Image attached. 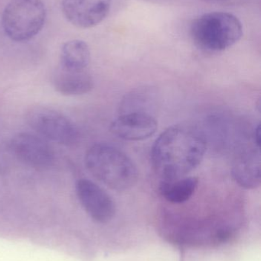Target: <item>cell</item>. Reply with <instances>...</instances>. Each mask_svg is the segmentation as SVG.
Returning a JSON list of instances; mask_svg holds the SVG:
<instances>
[{
	"label": "cell",
	"instance_id": "6da1fadb",
	"mask_svg": "<svg viewBox=\"0 0 261 261\" xmlns=\"http://www.w3.org/2000/svg\"><path fill=\"white\" fill-rule=\"evenodd\" d=\"M206 141L203 135L185 125H174L164 130L155 141L151 161L162 180L185 176L203 160Z\"/></svg>",
	"mask_w": 261,
	"mask_h": 261
},
{
	"label": "cell",
	"instance_id": "7a4b0ae2",
	"mask_svg": "<svg viewBox=\"0 0 261 261\" xmlns=\"http://www.w3.org/2000/svg\"><path fill=\"white\" fill-rule=\"evenodd\" d=\"M87 170L111 190H130L138 180L137 167L133 160L117 147L105 143L93 144L85 155Z\"/></svg>",
	"mask_w": 261,
	"mask_h": 261
},
{
	"label": "cell",
	"instance_id": "3957f363",
	"mask_svg": "<svg viewBox=\"0 0 261 261\" xmlns=\"http://www.w3.org/2000/svg\"><path fill=\"white\" fill-rule=\"evenodd\" d=\"M190 32L196 45L208 51L217 52L236 44L243 35V28L233 14L214 12L196 18Z\"/></svg>",
	"mask_w": 261,
	"mask_h": 261
},
{
	"label": "cell",
	"instance_id": "277c9868",
	"mask_svg": "<svg viewBox=\"0 0 261 261\" xmlns=\"http://www.w3.org/2000/svg\"><path fill=\"white\" fill-rule=\"evenodd\" d=\"M46 17L47 11L41 0H10L3 10L2 25L11 40L24 42L41 32Z\"/></svg>",
	"mask_w": 261,
	"mask_h": 261
},
{
	"label": "cell",
	"instance_id": "5b68a950",
	"mask_svg": "<svg viewBox=\"0 0 261 261\" xmlns=\"http://www.w3.org/2000/svg\"><path fill=\"white\" fill-rule=\"evenodd\" d=\"M29 126L45 140L61 145L73 147L78 144V127L62 113L45 107L32 109L27 115Z\"/></svg>",
	"mask_w": 261,
	"mask_h": 261
},
{
	"label": "cell",
	"instance_id": "8992f818",
	"mask_svg": "<svg viewBox=\"0 0 261 261\" xmlns=\"http://www.w3.org/2000/svg\"><path fill=\"white\" fill-rule=\"evenodd\" d=\"M10 149L20 162L36 170H45L55 162L52 146L42 137L33 134L24 132L15 135L11 140Z\"/></svg>",
	"mask_w": 261,
	"mask_h": 261
},
{
	"label": "cell",
	"instance_id": "52a82bcc",
	"mask_svg": "<svg viewBox=\"0 0 261 261\" xmlns=\"http://www.w3.org/2000/svg\"><path fill=\"white\" fill-rule=\"evenodd\" d=\"M77 196L86 213L95 222L107 223L116 213L111 196L93 181L80 179L75 185Z\"/></svg>",
	"mask_w": 261,
	"mask_h": 261
},
{
	"label": "cell",
	"instance_id": "ba28073f",
	"mask_svg": "<svg viewBox=\"0 0 261 261\" xmlns=\"http://www.w3.org/2000/svg\"><path fill=\"white\" fill-rule=\"evenodd\" d=\"M111 0H62L64 16L73 25L90 29L108 15Z\"/></svg>",
	"mask_w": 261,
	"mask_h": 261
},
{
	"label": "cell",
	"instance_id": "9c48e42d",
	"mask_svg": "<svg viewBox=\"0 0 261 261\" xmlns=\"http://www.w3.org/2000/svg\"><path fill=\"white\" fill-rule=\"evenodd\" d=\"M158 128L154 116L150 113H130L120 115L110 125L113 135L126 141H137L153 136Z\"/></svg>",
	"mask_w": 261,
	"mask_h": 261
},
{
	"label": "cell",
	"instance_id": "30bf717a",
	"mask_svg": "<svg viewBox=\"0 0 261 261\" xmlns=\"http://www.w3.org/2000/svg\"><path fill=\"white\" fill-rule=\"evenodd\" d=\"M231 173L234 180L243 188L254 190L260 187V148L249 147L242 150L233 163Z\"/></svg>",
	"mask_w": 261,
	"mask_h": 261
},
{
	"label": "cell",
	"instance_id": "8fae6325",
	"mask_svg": "<svg viewBox=\"0 0 261 261\" xmlns=\"http://www.w3.org/2000/svg\"><path fill=\"white\" fill-rule=\"evenodd\" d=\"M52 85L64 96H81L91 91L93 80L86 70H67L60 67L52 78Z\"/></svg>",
	"mask_w": 261,
	"mask_h": 261
},
{
	"label": "cell",
	"instance_id": "7c38bea8",
	"mask_svg": "<svg viewBox=\"0 0 261 261\" xmlns=\"http://www.w3.org/2000/svg\"><path fill=\"white\" fill-rule=\"evenodd\" d=\"M199 182V179L196 176H183L170 180H162L159 184V192L168 202L182 204L194 195Z\"/></svg>",
	"mask_w": 261,
	"mask_h": 261
},
{
	"label": "cell",
	"instance_id": "4fadbf2b",
	"mask_svg": "<svg viewBox=\"0 0 261 261\" xmlns=\"http://www.w3.org/2000/svg\"><path fill=\"white\" fill-rule=\"evenodd\" d=\"M90 61V48L85 41L72 40L64 44L61 48L60 67L62 68L74 70H86Z\"/></svg>",
	"mask_w": 261,
	"mask_h": 261
},
{
	"label": "cell",
	"instance_id": "5bb4252c",
	"mask_svg": "<svg viewBox=\"0 0 261 261\" xmlns=\"http://www.w3.org/2000/svg\"><path fill=\"white\" fill-rule=\"evenodd\" d=\"M156 93L151 87H139L124 96L120 106V113H144L152 114L156 105Z\"/></svg>",
	"mask_w": 261,
	"mask_h": 261
},
{
	"label": "cell",
	"instance_id": "9a60e30c",
	"mask_svg": "<svg viewBox=\"0 0 261 261\" xmlns=\"http://www.w3.org/2000/svg\"><path fill=\"white\" fill-rule=\"evenodd\" d=\"M261 135H260V124L257 125L254 130V144L257 147H260L261 141Z\"/></svg>",
	"mask_w": 261,
	"mask_h": 261
},
{
	"label": "cell",
	"instance_id": "2e32d148",
	"mask_svg": "<svg viewBox=\"0 0 261 261\" xmlns=\"http://www.w3.org/2000/svg\"><path fill=\"white\" fill-rule=\"evenodd\" d=\"M208 1H220V0H208Z\"/></svg>",
	"mask_w": 261,
	"mask_h": 261
}]
</instances>
